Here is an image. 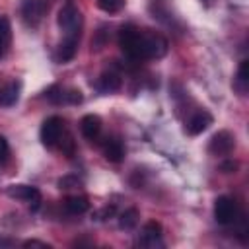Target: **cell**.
<instances>
[{"label": "cell", "instance_id": "15", "mask_svg": "<svg viewBox=\"0 0 249 249\" xmlns=\"http://www.w3.org/2000/svg\"><path fill=\"white\" fill-rule=\"evenodd\" d=\"M78 37H64V41L60 43L58 47V60L60 62H68L76 56V51H78Z\"/></svg>", "mask_w": 249, "mask_h": 249}, {"label": "cell", "instance_id": "25", "mask_svg": "<svg viewBox=\"0 0 249 249\" xmlns=\"http://www.w3.org/2000/svg\"><path fill=\"white\" fill-rule=\"evenodd\" d=\"M23 247H51L49 243H45V241H39V239H27V241H23Z\"/></svg>", "mask_w": 249, "mask_h": 249}, {"label": "cell", "instance_id": "16", "mask_svg": "<svg viewBox=\"0 0 249 249\" xmlns=\"http://www.w3.org/2000/svg\"><path fill=\"white\" fill-rule=\"evenodd\" d=\"M12 43V25L6 16H0V58L6 56Z\"/></svg>", "mask_w": 249, "mask_h": 249}, {"label": "cell", "instance_id": "5", "mask_svg": "<svg viewBox=\"0 0 249 249\" xmlns=\"http://www.w3.org/2000/svg\"><path fill=\"white\" fill-rule=\"evenodd\" d=\"M6 193L12 198H19V200L29 202L31 210H37L39 204H41V193H39L37 187H31V185H10Z\"/></svg>", "mask_w": 249, "mask_h": 249}, {"label": "cell", "instance_id": "27", "mask_svg": "<svg viewBox=\"0 0 249 249\" xmlns=\"http://www.w3.org/2000/svg\"><path fill=\"white\" fill-rule=\"evenodd\" d=\"M0 245H14V241H10V239H0Z\"/></svg>", "mask_w": 249, "mask_h": 249}, {"label": "cell", "instance_id": "10", "mask_svg": "<svg viewBox=\"0 0 249 249\" xmlns=\"http://www.w3.org/2000/svg\"><path fill=\"white\" fill-rule=\"evenodd\" d=\"M214 123V117L208 113V111H196L189 121H187V132L196 136V134H202L210 124Z\"/></svg>", "mask_w": 249, "mask_h": 249}, {"label": "cell", "instance_id": "23", "mask_svg": "<svg viewBox=\"0 0 249 249\" xmlns=\"http://www.w3.org/2000/svg\"><path fill=\"white\" fill-rule=\"evenodd\" d=\"M84 95L80 89H64V103H70V105H78L82 103Z\"/></svg>", "mask_w": 249, "mask_h": 249}, {"label": "cell", "instance_id": "26", "mask_svg": "<svg viewBox=\"0 0 249 249\" xmlns=\"http://www.w3.org/2000/svg\"><path fill=\"white\" fill-rule=\"evenodd\" d=\"M222 169H224L226 173H231V171L237 169V163H235V161H224V163H222Z\"/></svg>", "mask_w": 249, "mask_h": 249}, {"label": "cell", "instance_id": "6", "mask_svg": "<svg viewBox=\"0 0 249 249\" xmlns=\"http://www.w3.org/2000/svg\"><path fill=\"white\" fill-rule=\"evenodd\" d=\"M45 12H47L45 0H23L21 2V18L31 27H35L43 19Z\"/></svg>", "mask_w": 249, "mask_h": 249}, {"label": "cell", "instance_id": "17", "mask_svg": "<svg viewBox=\"0 0 249 249\" xmlns=\"http://www.w3.org/2000/svg\"><path fill=\"white\" fill-rule=\"evenodd\" d=\"M121 76L117 72H103L101 78H99V89L101 91H117L121 89Z\"/></svg>", "mask_w": 249, "mask_h": 249}, {"label": "cell", "instance_id": "20", "mask_svg": "<svg viewBox=\"0 0 249 249\" xmlns=\"http://www.w3.org/2000/svg\"><path fill=\"white\" fill-rule=\"evenodd\" d=\"M123 0H97V6L107 14H117L123 8Z\"/></svg>", "mask_w": 249, "mask_h": 249}, {"label": "cell", "instance_id": "19", "mask_svg": "<svg viewBox=\"0 0 249 249\" xmlns=\"http://www.w3.org/2000/svg\"><path fill=\"white\" fill-rule=\"evenodd\" d=\"M45 97H47L51 103L60 105V103H64V89H62L60 86H53V88H49V89L45 91Z\"/></svg>", "mask_w": 249, "mask_h": 249}, {"label": "cell", "instance_id": "2", "mask_svg": "<svg viewBox=\"0 0 249 249\" xmlns=\"http://www.w3.org/2000/svg\"><path fill=\"white\" fill-rule=\"evenodd\" d=\"M167 53V41L160 33L142 31L140 37V60L146 58H161Z\"/></svg>", "mask_w": 249, "mask_h": 249}, {"label": "cell", "instance_id": "13", "mask_svg": "<svg viewBox=\"0 0 249 249\" xmlns=\"http://www.w3.org/2000/svg\"><path fill=\"white\" fill-rule=\"evenodd\" d=\"M103 156H105V160H109L113 163H119L124 158V146H123V142L117 140V138L107 140L105 146H103Z\"/></svg>", "mask_w": 249, "mask_h": 249}, {"label": "cell", "instance_id": "8", "mask_svg": "<svg viewBox=\"0 0 249 249\" xmlns=\"http://www.w3.org/2000/svg\"><path fill=\"white\" fill-rule=\"evenodd\" d=\"M214 218L218 224L228 226L235 220V204L230 196H218L214 202Z\"/></svg>", "mask_w": 249, "mask_h": 249}, {"label": "cell", "instance_id": "22", "mask_svg": "<svg viewBox=\"0 0 249 249\" xmlns=\"http://www.w3.org/2000/svg\"><path fill=\"white\" fill-rule=\"evenodd\" d=\"M58 187L60 189H76V187H82V181L74 175H64L58 179Z\"/></svg>", "mask_w": 249, "mask_h": 249}, {"label": "cell", "instance_id": "7", "mask_svg": "<svg viewBox=\"0 0 249 249\" xmlns=\"http://www.w3.org/2000/svg\"><path fill=\"white\" fill-rule=\"evenodd\" d=\"M233 146H235V138L228 130H220L210 138L208 152L214 154V156H226V154H230L233 150Z\"/></svg>", "mask_w": 249, "mask_h": 249}, {"label": "cell", "instance_id": "24", "mask_svg": "<svg viewBox=\"0 0 249 249\" xmlns=\"http://www.w3.org/2000/svg\"><path fill=\"white\" fill-rule=\"evenodd\" d=\"M10 156V146H8V140L4 136H0V163H4Z\"/></svg>", "mask_w": 249, "mask_h": 249}, {"label": "cell", "instance_id": "11", "mask_svg": "<svg viewBox=\"0 0 249 249\" xmlns=\"http://www.w3.org/2000/svg\"><path fill=\"white\" fill-rule=\"evenodd\" d=\"M80 130H82V134L88 138V140H95L97 136H99V132H101V119L97 117V115H86V117H82V121H80Z\"/></svg>", "mask_w": 249, "mask_h": 249}, {"label": "cell", "instance_id": "12", "mask_svg": "<svg viewBox=\"0 0 249 249\" xmlns=\"http://www.w3.org/2000/svg\"><path fill=\"white\" fill-rule=\"evenodd\" d=\"M19 91H21V84L19 82H10L4 88H0V107L16 105L18 99H19Z\"/></svg>", "mask_w": 249, "mask_h": 249}, {"label": "cell", "instance_id": "21", "mask_svg": "<svg viewBox=\"0 0 249 249\" xmlns=\"http://www.w3.org/2000/svg\"><path fill=\"white\" fill-rule=\"evenodd\" d=\"M249 80V60H241L239 68H237V82H239V89L245 91V84Z\"/></svg>", "mask_w": 249, "mask_h": 249}, {"label": "cell", "instance_id": "18", "mask_svg": "<svg viewBox=\"0 0 249 249\" xmlns=\"http://www.w3.org/2000/svg\"><path fill=\"white\" fill-rule=\"evenodd\" d=\"M136 224H138V212H136L134 208L124 210V212L121 214V218H119V226H121L123 230H132Z\"/></svg>", "mask_w": 249, "mask_h": 249}, {"label": "cell", "instance_id": "3", "mask_svg": "<svg viewBox=\"0 0 249 249\" xmlns=\"http://www.w3.org/2000/svg\"><path fill=\"white\" fill-rule=\"evenodd\" d=\"M140 37H142V31L136 29L134 25H124L119 33L121 49L132 60H140Z\"/></svg>", "mask_w": 249, "mask_h": 249}, {"label": "cell", "instance_id": "4", "mask_svg": "<svg viewBox=\"0 0 249 249\" xmlns=\"http://www.w3.org/2000/svg\"><path fill=\"white\" fill-rule=\"evenodd\" d=\"M62 124H64L62 119L56 117V115L45 119L43 126H41V142H43L47 148H53V146H56V144L60 142V138H62V128H64Z\"/></svg>", "mask_w": 249, "mask_h": 249}, {"label": "cell", "instance_id": "14", "mask_svg": "<svg viewBox=\"0 0 249 249\" xmlns=\"http://www.w3.org/2000/svg\"><path fill=\"white\" fill-rule=\"evenodd\" d=\"M64 208H66L68 214L78 216V214H84V212L89 208V200H88V196H84V195H72V196H68V198L64 200Z\"/></svg>", "mask_w": 249, "mask_h": 249}, {"label": "cell", "instance_id": "1", "mask_svg": "<svg viewBox=\"0 0 249 249\" xmlns=\"http://www.w3.org/2000/svg\"><path fill=\"white\" fill-rule=\"evenodd\" d=\"M58 27L64 31V37H78L80 39V31H82V14L80 10L68 2L58 10Z\"/></svg>", "mask_w": 249, "mask_h": 249}, {"label": "cell", "instance_id": "9", "mask_svg": "<svg viewBox=\"0 0 249 249\" xmlns=\"http://www.w3.org/2000/svg\"><path fill=\"white\" fill-rule=\"evenodd\" d=\"M138 243L144 245V247H161L163 245L161 243V226L158 222H148L142 228Z\"/></svg>", "mask_w": 249, "mask_h": 249}]
</instances>
